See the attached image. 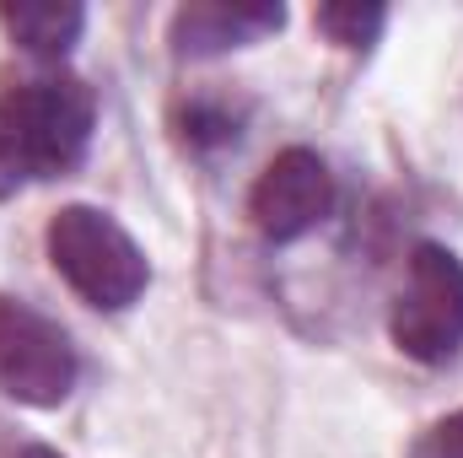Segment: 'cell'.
Wrapping results in <instances>:
<instances>
[{
  "mask_svg": "<svg viewBox=\"0 0 463 458\" xmlns=\"http://www.w3.org/2000/svg\"><path fill=\"white\" fill-rule=\"evenodd\" d=\"M98 124V98L76 76H33L16 87H0V200L65 178Z\"/></svg>",
  "mask_w": 463,
  "mask_h": 458,
  "instance_id": "obj_1",
  "label": "cell"
},
{
  "mask_svg": "<svg viewBox=\"0 0 463 458\" xmlns=\"http://www.w3.org/2000/svg\"><path fill=\"white\" fill-rule=\"evenodd\" d=\"M49 264L65 275V286L98 308V313H124L146 297L151 286V264L140 253V243L118 227L109 211H92V205H65L49 232Z\"/></svg>",
  "mask_w": 463,
  "mask_h": 458,
  "instance_id": "obj_2",
  "label": "cell"
},
{
  "mask_svg": "<svg viewBox=\"0 0 463 458\" xmlns=\"http://www.w3.org/2000/svg\"><path fill=\"white\" fill-rule=\"evenodd\" d=\"M388 335L410 361L442 367L463 350V259L442 243H420L410 253L404 291L388 313Z\"/></svg>",
  "mask_w": 463,
  "mask_h": 458,
  "instance_id": "obj_3",
  "label": "cell"
},
{
  "mask_svg": "<svg viewBox=\"0 0 463 458\" xmlns=\"http://www.w3.org/2000/svg\"><path fill=\"white\" fill-rule=\"evenodd\" d=\"M76 377H81V356L71 335L49 313L0 297V394L33 410H54L71 399Z\"/></svg>",
  "mask_w": 463,
  "mask_h": 458,
  "instance_id": "obj_4",
  "label": "cell"
},
{
  "mask_svg": "<svg viewBox=\"0 0 463 458\" xmlns=\"http://www.w3.org/2000/svg\"><path fill=\"white\" fill-rule=\"evenodd\" d=\"M329 211H335V173H329V162H324L318 151H307V146L280 151V157L259 173V184H253V195H248V216H253V227L264 232L269 243H297V237H307Z\"/></svg>",
  "mask_w": 463,
  "mask_h": 458,
  "instance_id": "obj_5",
  "label": "cell"
},
{
  "mask_svg": "<svg viewBox=\"0 0 463 458\" xmlns=\"http://www.w3.org/2000/svg\"><path fill=\"white\" fill-rule=\"evenodd\" d=\"M286 27V5H232V0H200L173 16V54L178 60H211L242 43H259Z\"/></svg>",
  "mask_w": 463,
  "mask_h": 458,
  "instance_id": "obj_6",
  "label": "cell"
},
{
  "mask_svg": "<svg viewBox=\"0 0 463 458\" xmlns=\"http://www.w3.org/2000/svg\"><path fill=\"white\" fill-rule=\"evenodd\" d=\"M0 22H5V33H11L27 54L60 60V54H71V43L81 38L87 11H81L76 0H22V5H0Z\"/></svg>",
  "mask_w": 463,
  "mask_h": 458,
  "instance_id": "obj_7",
  "label": "cell"
},
{
  "mask_svg": "<svg viewBox=\"0 0 463 458\" xmlns=\"http://www.w3.org/2000/svg\"><path fill=\"white\" fill-rule=\"evenodd\" d=\"M388 11L383 5H318V33L340 49H366L383 33Z\"/></svg>",
  "mask_w": 463,
  "mask_h": 458,
  "instance_id": "obj_8",
  "label": "cell"
},
{
  "mask_svg": "<svg viewBox=\"0 0 463 458\" xmlns=\"http://www.w3.org/2000/svg\"><path fill=\"white\" fill-rule=\"evenodd\" d=\"M410 458H463V410L442 415V421H431V426L415 437Z\"/></svg>",
  "mask_w": 463,
  "mask_h": 458,
  "instance_id": "obj_9",
  "label": "cell"
},
{
  "mask_svg": "<svg viewBox=\"0 0 463 458\" xmlns=\"http://www.w3.org/2000/svg\"><path fill=\"white\" fill-rule=\"evenodd\" d=\"M16 458H60V453H54V448H38V443H33V448H22Z\"/></svg>",
  "mask_w": 463,
  "mask_h": 458,
  "instance_id": "obj_10",
  "label": "cell"
}]
</instances>
